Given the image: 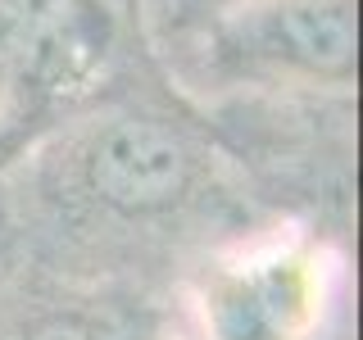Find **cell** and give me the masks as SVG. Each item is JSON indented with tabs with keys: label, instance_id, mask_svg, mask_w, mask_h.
Instances as JSON below:
<instances>
[{
	"label": "cell",
	"instance_id": "1",
	"mask_svg": "<svg viewBox=\"0 0 363 340\" xmlns=\"http://www.w3.org/2000/svg\"><path fill=\"white\" fill-rule=\"evenodd\" d=\"M173 96L109 86L9 159L0 209L23 264L150 290L250 232L232 159Z\"/></svg>",
	"mask_w": 363,
	"mask_h": 340
},
{
	"label": "cell",
	"instance_id": "2",
	"mask_svg": "<svg viewBox=\"0 0 363 340\" xmlns=\"http://www.w3.org/2000/svg\"><path fill=\"white\" fill-rule=\"evenodd\" d=\"M159 68L196 105L350 100L359 91V0H245L159 55Z\"/></svg>",
	"mask_w": 363,
	"mask_h": 340
},
{
	"label": "cell",
	"instance_id": "3",
	"mask_svg": "<svg viewBox=\"0 0 363 340\" xmlns=\"http://www.w3.org/2000/svg\"><path fill=\"white\" fill-rule=\"evenodd\" d=\"M191 340H323L336 259L318 236H236L182 272Z\"/></svg>",
	"mask_w": 363,
	"mask_h": 340
},
{
	"label": "cell",
	"instance_id": "4",
	"mask_svg": "<svg viewBox=\"0 0 363 340\" xmlns=\"http://www.w3.org/2000/svg\"><path fill=\"white\" fill-rule=\"evenodd\" d=\"M0 340H173L145 286L86 281L37 264L0 268Z\"/></svg>",
	"mask_w": 363,
	"mask_h": 340
},
{
	"label": "cell",
	"instance_id": "5",
	"mask_svg": "<svg viewBox=\"0 0 363 340\" xmlns=\"http://www.w3.org/2000/svg\"><path fill=\"white\" fill-rule=\"evenodd\" d=\"M236 5H245V0H132L136 37L159 60V55L177 50L182 41H191L200 28H209L213 18H223Z\"/></svg>",
	"mask_w": 363,
	"mask_h": 340
},
{
	"label": "cell",
	"instance_id": "6",
	"mask_svg": "<svg viewBox=\"0 0 363 340\" xmlns=\"http://www.w3.org/2000/svg\"><path fill=\"white\" fill-rule=\"evenodd\" d=\"M55 0H0V173L9 164L5 150V118H9V100H14L23 60L32 50V37L45 23Z\"/></svg>",
	"mask_w": 363,
	"mask_h": 340
}]
</instances>
